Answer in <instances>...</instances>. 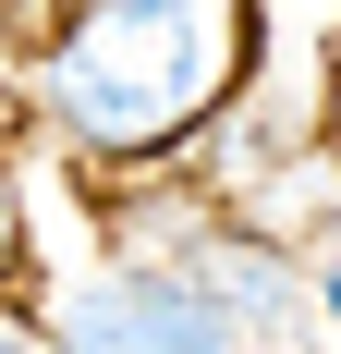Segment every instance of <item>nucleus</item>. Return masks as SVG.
Instances as JSON below:
<instances>
[{
	"instance_id": "5",
	"label": "nucleus",
	"mask_w": 341,
	"mask_h": 354,
	"mask_svg": "<svg viewBox=\"0 0 341 354\" xmlns=\"http://www.w3.org/2000/svg\"><path fill=\"white\" fill-rule=\"evenodd\" d=\"M317 293H329V318H341V269H329V281H317Z\"/></svg>"
},
{
	"instance_id": "3",
	"label": "nucleus",
	"mask_w": 341,
	"mask_h": 354,
	"mask_svg": "<svg viewBox=\"0 0 341 354\" xmlns=\"http://www.w3.org/2000/svg\"><path fill=\"white\" fill-rule=\"evenodd\" d=\"M25 245V208H12V73H0V269Z\"/></svg>"
},
{
	"instance_id": "1",
	"label": "nucleus",
	"mask_w": 341,
	"mask_h": 354,
	"mask_svg": "<svg viewBox=\"0 0 341 354\" xmlns=\"http://www.w3.org/2000/svg\"><path fill=\"white\" fill-rule=\"evenodd\" d=\"M232 62H244L232 0H73L49 37V110H61V135L135 159V147H170L183 122H207Z\"/></svg>"
},
{
	"instance_id": "4",
	"label": "nucleus",
	"mask_w": 341,
	"mask_h": 354,
	"mask_svg": "<svg viewBox=\"0 0 341 354\" xmlns=\"http://www.w3.org/2000/svg\"><path fill=\"white\" fill-rule=\"evenodd\" d=\"M0 354H61V330H37V318H12V306H0Z\"/></svg>"
},
{
	"instance_id": "2",
	"label": "nucleus",
	"mask_w": 341,
	"mask_h": 354,
	"mask_svg": "<svg viewBox=\"0 0 341 354\" xmlns=\"http://www.w3.org/2000/svg\"><path fill=\"white\" fill-rule=\"evenodd\" d=\"M49 330H61V354H244L256 318L220 281H195V269H110Z\"/></svg>"
}]
</instances>
